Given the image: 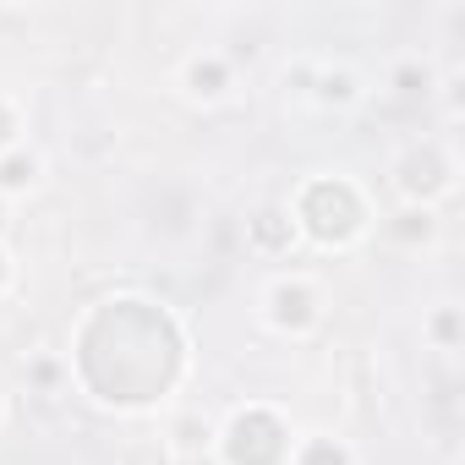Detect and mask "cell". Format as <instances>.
Here are the masks:
<instances>
[{
  "mask_svg": "<svg viewBox=\"0 0 465 465\" xmlns=\"http://www.w3.org/2000/svg\"><path fill=\"white\" fill-rule=\"evenodd\" d=\"M318 99H323V104L356 99V77H351V72H318Z\"/></svg>",
  "mask_w": 465,
  "mask_h": 465,
  "instance_id": "3957f363",
  "label": "cell"
},
{
  "mask_svg": "<svg viewBox=\"0 0 465 465\" xmlns=\"http://www.w3.org/2000/svg\"><path fill=\"white\" fill-rule=\"evenodd\" d=\"M34 175H39V159H34V153H17L12 164H0V186H6V192L34 186Z\"/></svg>",
  "mask_w": 465,
  "mask_h": 465,
  "instance_id": "7a4b0ae2",
  "label": "cell"
},
{
  "mask_svg": "<svg viewBox=\"0 0 465 465\" xmlns=\"http://www.w3.org/2000/svg\"><path fill=\"white\" fill-rule=\"evenodd\" d=\"M224 83H230V72H224L219 55H197V61H186V94H192V99H219Z\"/></svg>",
  "mask_w": 465,
  "mask_h": 465,
  "instance_id": "6da1fadb",
  "label": "cell"
}]
</instances>
